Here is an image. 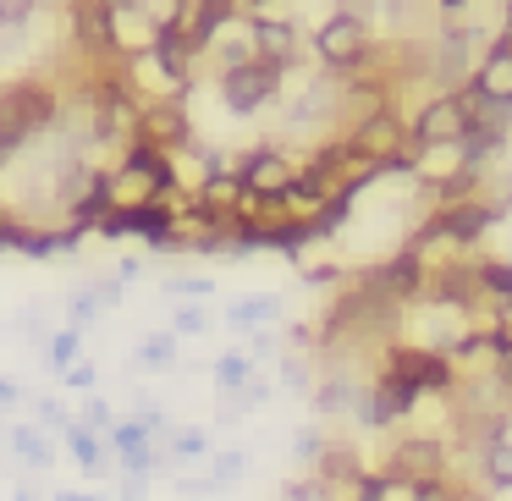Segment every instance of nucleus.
I'll use <instances>...</instances> for the list:
<instances>
[{"label":"nucleus","instance_id":"13","mask_svg":"<svg viewBox=\"0 0 512 501\" xmlns=\"http://www.w3.org/2000/svg\"><path fill=\"white\" fill-rule=\"evenodd\" d=\"M116 303H122V276H116V281H100V287H89V292H78V298H72V325L83 331L94 314L116 309Z\"/></svg>","mask_w":512,"mask_h":501},{"label":"nucleus","instance_id":"16","mask_svg":"<svg viewBox=\"0 0 512 501\" xmlns=\"http://www.w3.org/2000/svg\"><path fill=\"white\" fill-rule=\"evenodd\" d=\"M226 314H232L237 325H259V320H276L281 303H276V298H243V303H232Z\"/></svg>","mask_w":512,"mask_h":501},{"label":"nucleus","instance_id":"18","mask_svg":"<svg viewBox=\"0 0 512 501\" xmlns=\"http://www.w3.org/2000/svg\"><path fill=\"white\" fill-rule=\"evenodd\" d=\"M474 276H479V287H485L490 298H507L512 303V265H479Z\"/></svg>","mask_w":512,"mask_h":501},{"label":"nucleus","instance_id":"2","mask_svg":"<svg viewBox=\"0 0 512 501\" xmlns=\"http://www.w3.org/2000/svg\"><path fill=\"white\" fill-rule=\"evenodd\" d=\"M281 94V67H265V61H243V67L221 72V105L232 116H254L259 105H270Z\"/></svg>","mask_w":512,"mask_h":501},{"label":"nucleus","instance_id":"24","mask_svg":"<svg viewBox=\"0 0 512 501\" xmlns=\"http://www.w3.org/2000/svg\"><path fill=\"white\" fill-rule=\"evenodd\" d=\"M237 474H243V452H226V457H215L210 485H226V479H237Z\"/></svg>","mask_w":512,"mask_h":501},{"label":"nucleus","instance_id":"30","mask_svg":"<svg viewBox=\"0 0 512 501\" xmlns=\"http://www.w3.org/2000/svg\"><path fill=\"white\" fill-rule=\"evenodd\" d=\"M50 501H100V496H89V490H56Z\"/></svg>","mask_w":512,"mask_h":501},{"label":"nucleus","instance_id":"26","mask_svg":"<svg viewBox=\"0 0 512 501\" xmlns=\"http://www.w3.org/2000/svg\"><path fill=\"white\" fill-rule=\"evenodd\" d=\"M61 380H67L72 391H89V386H94V364H83V358H78V364H72V369H67V375H61Z\"/></svg>","mask_w":512,"mask_h":501},{"label":"nucleus","instance_id":"25","mask_svg":"<svg viewBox=\"0 0 512 501\" xmlns=\"http://www.w3.org/2000/svg\"><path fill=\"white\" fill-rule=\"evenodd\" d=\"M39 419H45V424H50V430H67V424H72V413H67V408H61V402H56V397H45V402H39Z\"/></svg>","mask_w":512,"mask_h":501},{"label":"nucleus","instance_id":"9","mask_svg":"<svg viewBox=\"0 0 512 501\" xmlns=\"http://www.w3.org/2000/svg\"><path fill=\"white\" fill-rule=\"evenodd\" d=\"M474 89H479V100H490V105H512V39H496V45L485 50V61H479V72H474Z\"/></svg>","mask_w":512,"mask_h":501},{"label":"nucleus","instance_id":"33","mask_svg":"<svg viewBox=\"0 0 512 501\" xmlns=\"http://www.w3.org/2000/svg\"><path fill=\"white\" fill-rule=\"evenodd\" d=\"M0 430H6V424H0Z\"/></svg>","mask_w":512,"mask_h":501},{"label":"nucleus","instance_id":"15","mask_svg":"<svg viewBox=\"0 0 512 501\" xmlns=\"http://www.w3.org/2000/svg\"><path fill=\"white\" fill-rule=\"evenodd\" d=\"M248 375H254V364H248L243 353H226L221 364H215V380H221L226 397H237V391H248Z\"/></svg>","mask_w":512,"mask_h":501},{"label":"nucleus","instance_id":"8","mask_svg":"<svg viewBox=\"0 0 512 501\" xmlns=\"http://www.w3.org/2000/svg\"><path fill=\"white\" fill-rule=\"evenodd\" d=\"M248 45H254V61L287 72L298 61V23H287L276 12H254L248 17Z\"/></svg>","mask_w":512,"mask_h":501},{"label":"nucleus","instance_id":"28","mask_svg":"<svg viewBox=\"0 0 512 501\" xmlns=\"http://www.w3.org/2000/svg\"><path fill=\"white\" fill-rule=\"evenodd\" d=\"M171 292H177V298H210V281L188 276V281H171Z\"/></svg>","mask_w":512,"mask_h":501},{"label":"nucleus","instance_id":"19","mask_svg":"<svg viewBox=\"0 0 512 501\" xmlns=\"http://www.w3.org/2000/svg\"><path fill=\"white\" fill-rule=\"evenodd\" d=\"M78 424H83V430H94V435H111V430H116V413H111V402H105V397H94L89 408L78 413Z\"/></svg>","mask_w":512,"mask_h":501},{"label":"nucleus","instance_id":"11","mask_svg":"<svg viewBox=\"0 0 512 501\" xmlns=\"http://www.w3.org/2000/svg\"><path fill=\"white\" fill-rule=\"evenodd\" d=\"M413 402H419V397H413V391L402 386V380L380 375V380H375V391H369V419H364V424H397L402 413L413 408Z\"/></svg>","mask_w":512,"mask_h":501},{"label":"nucleus","instance_id":"22","mask_svg":"<svg viewBox=\"0 0 512 501\" xmlns=\"http://www.w3.org/2000/svg\"><path fill=\"white\" fill-rule=\"evenodd\" d=\"M171 452H177V457H204V452H210V441H204V430H177V435H171Z\"/></svg>","mask_w":512,"mask_h":501},{"label":"nucleus","instance_id":"14","mask_svg":"<svg viewBox=\"0 0 512 501\" xmlns=\"http://www.w3.org/2000/svg\"><path fill=\"white\" fill-rule=\"evenodd\" d=\"M45 353H50V364H56L61 375H67V369L78 364V353H83V331H78V325L56 331V336H50V347H45Z\"/></svg>","mask_w":512,"mask_h":501},{"label":"nucleus","instance_id":"23","mask_svg":"<svg viewBox=\"0 0 512 501\" xmlns=\"http://www.w3.org/2000/svg\"><path fill=\"white\" fill-rule=\"evenodd\" d=\"M204 331H210V314L204 309H193V303L177 309V336H204Z\"/></svg>","mask_w":512,"mask_h":501},{"label":"nucleus","instance_id":"4","mask_svg":"<svg viewBox=\"0 0 512 501\" xmlns=\"http://www.w3.org/2000/svg\"><path fill=\"white\" fill-rule=\"evenodd\" d=\"M468 127H474V116L463 111V100H457V94H435L419 111V122H413L408 138L419 149H457L468 138Z\"/></svg>","mask_w":512,"mask_h":501},{"label":"nucleus","instance_id":"20","mask_svg":"<svg viewBox=\"0 0 512 501\" xmlns=\"http://www.w3.org/2000/svg\"><path fill=\"white\" fill-rule=\"evenodd\" d=\"M34 17H39V6H23V0H12V6H6V0H0V34H23Z\"/></svg>","mask_w":512,"mask_h":501},{"label":"nucleus","instance_id":"1","mask_svg":"<svg viewBox=\"0 0 512 501\" xmlns=\"http://www.w3.org/2000/svg\"><path fill=\"white\" fill-rule=\"evenodd\" d=\"M314 50L331 72H358L369 61V23L358 12H331L314 34Z\"/></svg>","mask_w":512,"mask_h":501},{"label":"nucleus","instance_id":"17","mask_svg":"<svg viewBox=\"0 0 512 501\" xmlns=\"http://www.w3.org/2000/svg\"><path fill=\"white\" fill-rule=\"evenodd\" d=\"M485 474L496 479V485H512V441H507V435H496V441H490V452H485Z\"/></svg>","mask_w":512,"mask_h":501},{"label":"nucleus","instance_id":"29","mask_svg":"<svg viewBox=\"0 0 512 501\" xmlns=\"http://www.w3.org/2000/svg\"><path fill=\"white\" fill-rule=\"evenodd\" d=\"M17 397H23V391H17V380H0V408H12Z\"/></svg>","mask_w":512,"mask_h":501},{"label":"nucleus","instance_id":"32","mask_svg":"<svg viewBox=\"0 0 512 501\" xmlns=\"http://www.w3.org/2000/svg\"><path fill=\"white\" fill-rule=\"evenodd\" d=\"M501 17H507V39H512V6H501Z\"/></svg>","mask_w":512,"mask_h":501},{"label":"nucleus","instance_id":"12","mask_svg":"<svg viewBox=\"0 0 512 501\" xmlns=\"http://www.w3.org/2000/svg\"><path fill=\"white\" fill-rule=\"evenodd\" d=\"M6 446H12V452L23 457L28 468H50V463H56V446H50V435L34 430V424H12V430H6Z\"/></svg>","mask_w":512,"mask_h":501},{"label":"nucleus","instance_id":"10","mask_svg":"<svg viewBox=\"0 0 512 501\" xmlns=\"http://www.w3.org/2000/svg\"><path fill=\"white\" fill-rule=\"evenodd\" d=\"M61 435H67V452L78 457V468H83V474H89V479H105V474H111V463H116V457H111V446H105V435L83 430L78 419H72V424H67V430H61Z\"/></svg>","mask_w":512,"mask_h":501},{"label":"nucleus","instance_id":"3","mask_svg":"<svg viewBox=\"0 0 512 501\" xmlns=\"http://www.w3.org/2000/svg\"><path fill=\"white\" fill-rule=\"evenodd\" d=\"M232 177L243 182V193H254V199H281V193H287L292 182H298V166H292L287 149L259 144V149H248V155L237 160Z\"/></svg>","mask_w":512,"mask_h":501},{"label":"nucleus","instance_id":"27","mask_svg":"<svg viewBox=\"0 0 512 501\" xmlns=\"http://www.w3.org/2000/svg\"><path fill=\"white\" fill-rule=\"evenodd\" d=\"M413 501H468V496H457V490L441 479V485H424V490H413Z\"/></svg>","mask_w":512,"mask_h":501},{"label":"nucleus","instance_id":"21","mask_svg":"<svg viewBox=\"0 0 512 501\" xmlns=\"http://www.w3.org/2000/svg\"><path fill=\"white\" fill-rule=\"evenodd\" d=\"M171 353H177V331H171V336H149V342L138 347V364H171Z\"/></svg>","mask_w":512,"mask_h":501},{"label":"nucleus","instance_id":"5","mask_svg":"<svg viewBox=\"0 0 512 501\" xmlns=\"http://www.w3.org/2000/svg\"><path fill=\"white\" fill-rule=\"evenodd\" d=\"M386 479L402 490H424V485H441L446 479V446L441 441H402L397 452L386 457Z\"/></svg>","mask_w":512,"mask_h":501},{"label":"nucleus","instance_id":"6","mask_svg":"<svg viewBox=\"0 0 512 501\" xmlns=\"http://www.w3.org/2000/svg\"><path fill=\"white\" fill-rule=\"evenodd\" d=\"M193 133L188 111H182V100H155V105H138L133 116V144L144 149H160V155H171V149H182Z\"/></svg>","mask_w":512,"mask_h":501},{"label":"nucleus","instance_id":"7","mask_svg":"<svg viewBox=\"0 0 512 501\" xmlns=\"http://www.w3.org/2000/svg\"><path fill=\"white\" fill-rule=\"evenodd\" d=\"M380 375L402 380L413 397H419V391H452V364H446L441 353H424V347H391Z\"/></svg>","mask_w":512,"mask_h":501},{"label":"nucleus","instance_id":"31","mask_svg":"<svg viewBox=\"0 0 512 501\" xmlns=\"http://www.w3.org/2000/svg\"><path fill=\"white\" fill-rule=\"evenodd\" d=\"M12 501H39V496H34V490H28V485H23V490H17V496H12Z\"/></svg>","mask_w":512,"mask_h":501}]
</instances>
